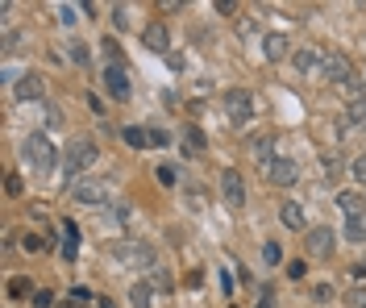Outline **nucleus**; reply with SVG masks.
I'll return each mask as SVG.
<instances>
[{
    "instance_id": "nucleus-34",
    "label": "nucleus",
    "mask_w": 366,
    "mask_h": 308,
    "mask_svg": "<svg viewBox=\"0 0 366 308\" xmlns=\"http://www.w3.org/2000/svg\"><path fill=\"white\" fill-rule=\"evenodd\" d=\"M46 125H50V129H55V125H63V113H59L55 105H46Z\"/></svg>"
},
{
    "instance_id": "nucleus-1",
    "label": "nucleus",
    "mask_w": 366,
    "mask_h": 308,
    "mask_svg": "<svg viewBox=\"0 0 366 308\" xmlns=\"http://www.w3.org/2000/svg\"><path fill=\"white\" fill-rule=\"evenodd\" d=\"M92 163H96V146H92L88 138L71 142V146H67V154H63V183H67V188H75V183H79V175H83Z\"/></svg>"
},
{
    "instance_id": "nucleus-9",
    "label": "nucleus",
    "mask_w": 366,
    "mask_h": 308,
    "mask_svg": "<svg viewBox=\"0 0 366 308\" xmlns=\"http://www.w3.org/2000/svg\"><path fill=\"white\" fill-rule=\"evenodd\" d=\"M221 196L233 204V209H241L246 204V183H241V175L229 167V171H221Z\"/></svg>"
},
{
    "instance_id": "nucleus-3",
    "label": "nucleus",
    "mask_w": 366,
    "mask_h": 308,
    "mask_svg": "<svg viewBox=\"0 0 366 308\" xmlns=\"http://www.w3.org/2000/svg\"><path fill=\"white\" fill-rule=\"evenodd\" d=\"M113 263L146 271V267L159 263V254H154V246H150V242H117V246H113Z\"/></svg>"
},
{
    "instance_id": "nucleus-5",
    "label": "nucleus",
    "mask_w": 366,
    "mask_h": 308,
    "mask_svg": "<svg viewBox=\"0 0 366 308\" xmlns=\"http://www.w3.org/2000/svg\"><path fill=\"white\" fill-rule=\"evenodd\" d=\"M225 113H229L233 125H250V117H254V96H250L246 88H233V92L225 96Z\"/></svg>"
},
{
    "instance_id": "nucleus-42",
    "label": "nucleus",
    "mask_w": 366,
    "mask_h": 308,
    "mask_svg": "<svg viewBox=\"0 0 366 308\" xmlns=\"http://www.w3.org/2000/svg\"><path fill=\"white\" fill-rule=\"evenodd\" d=\"M258 308H275V296H271V292H263V296H258Z\"/></svg>"
},
{
    "instance_id": "nucleus-41",
    "label": "nucleus",
    "mask_w": 366,
    "mask_h": 308,
    "mask_svg": "<svg viewBox=\"0 0 366 308\" xmlns=\"http://www.w3.org/2000/svg\"><path fill=\"white\" fill-rule=\"evenodd\" d=\"M71 300H79V304H88V300H92V292H88V287H71Z\"/></svg>"
},
{
    "instance_id": "nucleus-13",
    "label": "nucleus",
    "mask_w": 366,
    "mask_h": 308,
    "mask_svg": "<svg viewBox=\"0 0 366 308\" xmlns=\"http://www.w3.org/2000/svg\"><path fill=\"white\" fill-rule=\"evenodd\" d=\"M250 159H254L258 167H271V163H275V138H254V142H250Z\"/></svg>"
},
{
    "instance_id": "nucleus-7",
    "label": "nucleus",
    "mask_w": 366,
    "mask_h": 308,
    "mask_svg": "<svg viewBox=\"0 0 366 308\" xmlns=\"http://www.w3.org/2000/svg\"><path fill=\"white\" fill-rule=\"evenodd\" d=\"M71 196H75L79 204H96V209H100V204L109 200V183H104V179H79V183L71 188Z\"/></svg>"
},
{
    "instance_id": "nucleus-6",
    "label": "nucleus",
    "mask_w": 366,
    "mask_h": 308,
    "mask_svg": "<svg viewBox=\"0 0 366 308\" xmlns=\"http://www.w3.org/2000/svg\"><path fill=\"white\" fill-rule=\"evenodd\" d=\"M333 229L329 225H312V229H304V250L312 254V259H329L333 254Z\"/></svg>"
},
{
    "instance_id": "nucleus-22",
    "label": "nucleus",
    "mask_w": 366,
    "mask_h": 308,
    "mask_svg": "<svg viewBox=\"0 0 366 308\" xmlns=\"http://www.w3.org/2000/svg\"><path fill=\"white\" fill-rule=\"evenodd\" d=\"M345 238H350V242H366V221H362V217H350V221H345Z\"/></svg>"
},
{
    "instance_id": "nucleus-43",
    "label": "nucleus",
    "mask_w": 366,
    "mask_h": 308,
    "mask_svg": "<svg viewBox=\"0 0 366 308\" xmlns=\"http://www.w3.org/2000/svg\"><path fill=\"white\" fill-rule=\"evenodd\" d=\"M96 308H117V300H109V296H96Z\"/></svg>"
},
{
    "instance_id": "nucleus-4",
    "label": "nucleus",
    "mask_w": 366,
    "mask_h": 308,
    "mask_svg": "<svg viewBox=\"0 0 366 308\" xmlns=\"http://www.w3.org/2000/svg\"><path fill=\"white\" fill-rule=\"evenodd\" d=\"M321 75L341 88L345 79H354V67H350V59L341 55V50H325V55H321Z\"/></svg>"
},
{
    "instance_id": "nucleus-38",
    "label": "nucleus",
    "mask_w": 366,
    "mask_h": 308,
    "mask_svg": "<svg viewBox=\"0 0 366 308\" xmlns=\"http://www.w3.org/2000/svg\"><path fill=\"white\" fill-rule=\"evenodd\" d=\"M304 271H308V267H304L300 259H296V263H287V279H304Z\"/></svg>"
},
{
    "instance_id": "nucleus-2",
    "label": "nucleus",
    "mask_w": 366,
    "mask_h": 308,
    "mask_svg": "<svg viewBox=\"0 0 366 308\" xmlns=\"http://www.w3.org/2000/svg\"><path fill=\"white\" fill-rule=\"evenodd\" d=\"M21 159L34 167V175H50L55 171V146H50L46 133H29L25 146H21Z\"/></svg>"
},
{
    "instance_id": "nucleus-21",
    "label": "nucleus",
    "mask_w": 366,
    "mask_h": 308,
    "mask_svg": "<svg viewBox=\"0 0 366 308\" xmlns=\"http://www.w3.org/2000/svg\"><path fill=\"white\" fill-rule=\"evenodd\" d=\"M133 213H129V204H104V221H113V225H125Z\"/></svg>"
},
{
    "instance_id": "nucleus-25",
    "label": "nucleus",
    "mask_w": 366,
    "mask_h": 308,
    "mask_svg": "<svg viewBox=\"0 0 366 308\" xmlns=\"http://www.w3.org/2000/svg\"><path fill=\"white\" fill-rule=\"evenodd\" d=\"M345 304L350 308H366V287H350L345 292Z\"/></svg>"
},
{
    "instance_id": "nucleus-24",
    "label": "nucleus",
    "mask_w": 366,
    "mask_h": 308,
    "mask_svg": "<svg viewBox=\"0 0 366 308\" xmlns=\"http://www.w3.org/2000/svg\"><path fill=\"white\" fill-rule=\"evenodd\" d=\"M263 259H267L271 267H275V263H283V246H279V242H267V246H263Z\"/></svg>"
},
{
    "instance_id": "nucleus-28",
    "label": "nucleus",
    "mask_w": 366,
    "mask_h": 308,
    "mask_svg": "<svg viewBox=\"0 0 366 308\" xmlns=\"http://www.w3.org/2000/svg\"><path fill=\"white\" fill-rule=\"evenodd\" d=\"M345 117H350V125H362V129H366V105H350Z\"/></svg>"
},
{
    "instance_id": "nucleus-30",
    "label": "nucleus",
    "mask_w": 366,
    "mask_h": 308,
    "mask_svg": "<svg viewBox=\"0 0 366 308\" xmlns=\"http://www.w3.org/2000/svg\"><path fill=\"white\" fill-rule=\"evenodd\" d=\"M146 283H150L154 292H171V275H167V271H163V275H154V279H146Z\"/></svg>"
},
{
    "instance_id": "nucleus-27",
    "label": "nucleus",
    "mask_w": 366,
    "mask_h": 308,
    "mask_svg": "<svg viewBox=\"0 0 366 308\" xmlns=\"http://www.w3.org/2000/svg\"><path fill=\"white\" fill-rule=\"evenodd\" d=\"M21 250H25V254H38V250H42V238H38V233H21Z\"/></svg>"
},
{
    "instance_id": "nucleus-26",
    "label": "nucleus",
    "mask_w": 366,
    "mask_h": 308,
    "mask_svg": "<svg viewBox=\"0 0 366 308\" xmlns=\"http://www.w3.org/2000/svg\"><path fill=\"white\" fill-rule=\"evenodd\" d=\"M154 175H159V183H163V188H175V167H171V163H163Z\"/></svg>"
},
{
    "instance_id": "nucleus-11",
    "label": "nucleus",
    "mask_w": 366,
    "mask_h": 308,
    "mask_svg": "<svg viewBox=\"0 0 366 308\" xmlns=\"http://www.w3.org/2000/svg\"><path fill=\"white\" fill-rule=\"evenodd\" d=\"M287 50H291V38H287V34H267V38H263V55H267L271 63L287 59Z\"/></svg>"
},
{
    "instance_id": "nucleus-17",
    "label": "nucleus",
    "mask_w": 366,
    "mask_h": 308,
    "mask_svg": "<svg viewBox=\"0 0 366 308\" xmlns=\"http://www.w3.org/2000/svg\"><path fill=\"white\" fill-rule=\"evenodd\" d=\"M279 221H283L287 229H304V209H300V204H283V209H279Z\"/></svg>"
},
{
    "instance_id": "nucleus-32",
    "label": "nucleus",
    "mask_w": 366,
    "mask_h": 308,
    "mask_svg": "<svg viewBox=\"0 0 366 308\" xmlns=\"http://www.w3.org/2000/svg\"><path fill=\"white\" fill-rule=\"evenodd\" d=\"M321 167H325V171H329V175H333V171H337V167H341V159H337V154H333V150H329V154H321Z\"/></svg>"
},
{
    "instance_id": "nucleus-19",
    "label": "nucleus",
    "mask_w": 366,
    "mask_h": 308,
    "mask_svg": "<svg viewBox=\"0 0 366 308\" xmlns=\"http://www.w3.org/2000/svg\"><path fill=\"white\" fill-rule=\"evenodd\" d=\"M121 138H125V146H129V150H146V146H150V129H138V125H129Z\"/></svg>"
},
{
    "instance_id": "nucleus-10",
    "label": "nucleus",
    "mask_w": 366,
    "mask_h": 308,
    "mask_svg": "<svg viewBox=\"0 0 366 308\" xmlns=\"http://www.w3.org/2000/svg\"><path fill=\"white\" fill-rule=\"evenodd\" d=\"M267 179H271L275 188H291V183L300 179V167H296L291 159H275V163L267 167Z\"/></svg>"
},
{
    "instance_id": "nucleus-31",
    "label": "nucleus",
    "mask_w": 366,
    "mask_h": 308,
    "mask_svg": "<svg viewBox=\"0 0 366 308\" xmlns=\"http://www.w3.org/2000/svg\"><path fill=\"white\" fill-rule=\"evenodd\" d=\"M312 300H317V304L333 300V287H329V283H317V287H312Z\"/></svg>"
},
{
    "instance_id": "nucleus-12",
    "label": "nucleus",
    "mask_w": 366,
    "mask_h": 308,
    "mask_svg": "<svg viewBox=\"0 0 366 308\" xmlns=\"http://www.w3.org/2000/svg\"><path fill=\"white\" fill-rule=\"evenodd\" d=\"M42 92H46V79L42 75H21L17 88H13L17 100H42Z\"/></svg>"
},
{
    "instance_id": "nucleus-16",
    "label": "nucleus",
    "mask_w": 366,
    "mask_h": 308,
    "mask_svg": "<svg viewBox=\"0 0 366 308\" xmlns=\"http://www.w3.org/2000/svg\"><path fill=\"white\" fill-rule=\"evenodd\" d=\"M129 304L133 308H150L154 304V287L150 283H129Z\"/></svg>"
},
{
    "instance_id": "nucleus-35",
    "label": "nucleus",
    "mask_w": 366,
    "mask_h": 308,
    "mask_svg": "<svg viewBox=\"0 0 366 308\" xmlns=\"http://www.w3.org/2000/svg\"><path fill=\"white\" fill-rule=\"evenodd\" d=\"M25 292H29V279H21V275H17V279L9 283V296H25Z\"/></svg>"
},
{
    "instance_id": "nucleus-37",
    "label": "nucleus",
    "mask_w": 366,
    "mask_h": 308,
    "mask_svg": "<svg viewBox=\"0 0 366 308\" xmlns=\"http://www.w3.org/2000/svg\"><path fill=\"white\" fill-rule=\"evenodd\" d=\"M59 21H63V25H75L79 17H75V9H71V5H63V9H59Z\"/></svg>"
},
{
    "instance_id": "nucleus-14",
    "label": "nucleus",
    "mask_w": 366,
    "mask_h": 308,
    "mask_svg": "<svg viewBox=\"0 0 366 308\" xmlns=\"http://www.w3.org/2000/svg\"><path fill=\"white\" fill-rule=\"evenodd\" d=\"M142 42H146L150 50H159V55H163V50L171 46V34H167V25H163V21H154V25H146V34H142Z\"/></svg>"
},
{
    "instance_id": "nucleus-44",
    "label": "nucleus",
    "mask_w": 366,
    "mask_h": 308,
    "mask_svg": "<svg viewBox=\"0 0 366 308\" xmlns=\"http://www.w3.org/2000/svg\"><path fill=\"white\" fill-rule=\"evenodd\" d=\"M59 308H83V304H79V300H67V304H59Z\"/></svg>"
},
{
    "instance_id": "nucleus-18",
    "label": "nucleus",
    "mask_w": 366,
    "mask_h": 308,
    "mask_svg": "<svg viewBox=\"0 0 366 308\" xmlns=\"http://www.w3.org/2000/svg\"><path fill=\"white\" fill-rule=\"evenodd\" d=\"M341 96L350 100V105H366V84L362 79H345L341 84Z\"/></svg>"
},
{
    "instance_id": "nucleus-36",
    "label": "nucleus",
    "mask_w": 366,
    "mask_h": 308,
    "mask_svg": "<svg viewBox=\"0 0 366 308\" xmlns=\"http://www.w3.org/2000/svg\"><path fill=\"white\" fill-rule=\"evenodd\" d=\"M71 59H75V63H88V46H83V42H71Z\"/></svg>"
},
{
    "instance_id": "nucleus-40",
    "label": "nucleus",
    "mask_w": 366,
    "mask_h": 308,
    "mask_svg": "<svg viewBox=\"0 0 366 308\" xmlns=\"http://www.w3.org/2000/svg\"><path fill=\"white\" fill-rule=\"evenodd\" d=\"M167 142H171V138H167L163 129H150V146H167Z\"/></svg>"
},
{
    "instance_id": "nucleus-15",
    "label": "nucleus",
    "mask_w": 366,
    "mask_h": 308,
    "mask_svg": "<svg viewBox=\"0 0 366 308\" xmlns=\"http://www.w3.org/2000/svg\"><path fill=\"white\" fill-rule=\"evenodd\" d=\"M321 55H325L321 46H304V50H296V67L300 71H317L321 67Z\"/></svg>"
},
{
    "instance_id": "nucleus-20",
    "label": "nucleus",
    "mask_w": 366,
    "mask_h": 308,
    "mask_svg": "<svg viewBox=\"0 0 366 308\" xmlns=\"http://www.w3.org/2000/svg\"><path fill=\"white\" fill-rule=\"evenodd\" d=\"M200 150H204V133L196 125H187L183 129V154H200Z\"/></svg>"
},
{
    "instance_id": "nucleus-8",
    "label": "nucleus",
    "mask_w": 366,
    "mask_h": 308,
    "mask_svg": "<svg viewBox=\"0 0 366 308\" xmlns=\"http://www.w3.org/2000/svg\"><path fill=\"white\" fill-rule=\"evenodd\" d=\"M104 88H109L113 100H125V96H129V75H125L121 63H109V67H104Z\"/></svg>"
},
{
    "instance_id": "nucleus-29",
    "label": "nucleus",
    "mask_w": 366,
    "mask_h": 308,
    "mask_svg": "<svg viewBox=\"0 0 366 308\" xmlns=\"http://www.w3.org/2000/svg\"><path fill=\"white\" fill-rule=\"evenodd\" d=\"M113 25H117V29H129V9H125V5L113 9Z\"/></svg>"
},
{
    "instance_id": "nucleus-23",
    "label": "nucleus",
    "mask_w": 366,
    "mask_h": 308,
    "mask_svg": "<svg viewBox=\"0 0 366 308\" xmlns=\"http://www.w3.org/2000/svg\"><path fill=\"white\" fill-rule=\"evenodd\" d=\"M337 204H341V213H358V209H362V196H358V192H341Z\"/></svg>"
},
{
    "instance_id": "nucleus-39",
    "label": "nucleus",
    "mask_w": 366,
    "mask_h": 308,
    "mask_svg": "<svg viewBox=\"0 0 366 308\" xmlns=\"http://www.w3.org/2000/svg\"><path fill=\"white\" fill-rule=\"evenodd\" d=\"M5 192H9V196H21V179H17V175H9V179H5Z\"/></svg>"
},
{
    "instance_id": "nucleus-33",
    "label": "nucleus",
    "mask_w": 366,
    "mask_h": 308,
    "mask_svg": "<svg viewBox=\"0 0 366 308\" xmlns=\"http://www.w3.org/2000/svg\"><path fill=\"white\" fill-rule=\"evenodd\" d=\"M350 171H354V179H358V183H366V154H362V159H354V167H350Z\"/></svg>"
}]
</instances>
